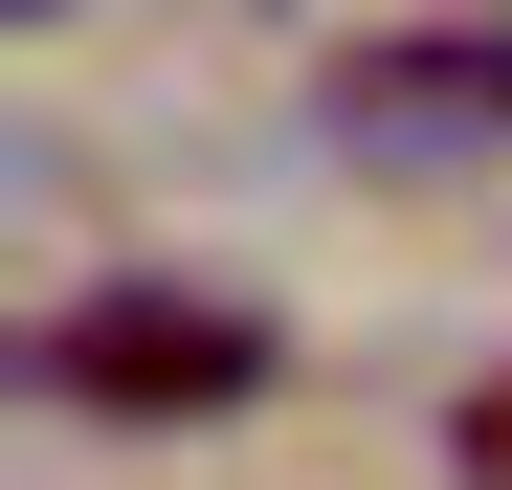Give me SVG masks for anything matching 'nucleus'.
Listing matches in <instances>:
<instances>
[{
  "instance_id": "f257e3e1",
  "label": "nucleus",
  "mask_w": 512,
  "mask_h": 490,
  "mask_svg": "<svg viewBox=\"0 0 512 490\" xmlns=\"http://www.w3.org/2000/svg\"><path fill=\"white\" fill-rule=\"evenodd\" d=\"M45 401H112V424H223L245 379H268V312H223V290H67L45 335H23Z\"/></svg>"
},
{
  "instance_id": "f03ea898",
  "label": "nucleus",
  "mask_w": 512,
  "mask_h": 490,
  "mask_svg": "<svg viewBox=\"0 0 512 490\" xmlns=\"http://www.w3.org/2000/svg\"><path fill=\"white\" fill-rule=\"evenodd\" d=\"M512 45H357V156H490Z\"/></svg>"
},
{
  "instance_id": "7ed1b4c3",
  "label": "nucleus",
  "mask_w": 512,
  "mask_h": 490,
  "mask_svg": "<svg viewBox=\"0 0 512 490\" xmlns=\"http://www.w3.org/2000/svg\"><path fill=\"white\" fill-rule=\"evenodd\" d=\"M468 490H512V379H490V401H468Z\"/></svg>"
},
{
  "instance_id": "20e7f679",
  "label": "nucleus",
  "mask_w": 512,
  "mask_h": 490,
  "mask_svg": "<svg viewBox=\"0 0 512 490\" xmlns=\"http://www.w3.org/2000/svg\"><path fill=\"white\" fill-rule=\"evenodd\" d=\"M23 23H45V0H23Z\"/></svg>"
}]
</instances>
